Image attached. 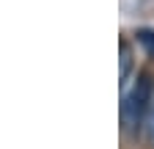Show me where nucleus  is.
<instances>
[{"label": "nucleus", "mask_w": 154, "mask_h": 149, "mask_svg": "<svg viewBox=\"0 0 154 149\" xmlns=\"http://www.w3.org/2000/svg\"><path fill=\"white\" fill-rule=\"evenodd\" d=\"M127 72H129V50H127V44L121 47V78L127 80Z\"/></svg>", "instance_id": "obj_2"}, {"label": "nucleus", "mask_w": 154, "mask_h": 149, "mask_svg": "<svg viewBox=\"0 0 154 149\" xmlns=\"http://www.w3.org/2000/svg\"><path fill=\"white\" fill-rule=\"evenodd\" d=\"M149 138H151V144H154V113H151V119H149Z\"/></svg>", "instance_id": "obj_3"}, {"label": "nucleus", "mask_w": 154, "mask_h": 149, "mask_svg": "<svg viewBox=\"0 0 154 149\" xmlns=\"http://www.w3.org/2000/svg\"><path fill=\"white\" fill-rule=\"evenodd\" d=\"M149 100H151V83L146 78H140L124 94L121 119H124V127L129 130V133H135V130L143 124V116H146V110H149Z\"/></svg>", "instance_id": "obj_1"}]
</instances>
